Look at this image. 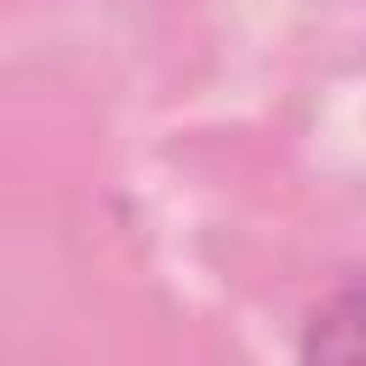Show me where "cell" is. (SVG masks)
I'll use <instances>...</instances> for the list:
<instances>
[{
	"mask_svg": "<svg viewBox=\"0 0 366 366\" xmlns=\"http://www.w3.org/2000/svg\"><path fill=\"white\" fill-rule=\"evenodd\" d=\"M303 366H366V274L337 286L297 337Z\"/></svg>",
	"mask_w": 366,
	"mask_h": 366,
	"instance_id": "obj_1",
	"label": "cell"
}]
</instances>
